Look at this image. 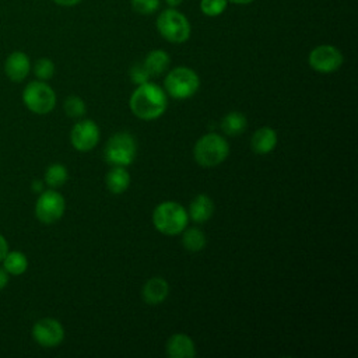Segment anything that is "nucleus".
<instances>
[{
	"instance_id": "f257e3e1",
	"label": "nucleus",
	"mask_w": 358,
	"mask_h": 358,
	"mask_svg": "<svg viewBox=\"0 0 358 358\" xmlns=\"http://www.w3.org/2000/svg\"><path fill=\"white\" fill-rule=\"evenodd\" d=\"M130 110L141 120H154L162 116L168 108V96L164 88L154 83L140 84L131 94Z\"/></svg>"
},
{
	"instance_id": "f03ea898",
	"label": "nucleus",
	"mask_w": 358,
	"mask_h": 358,
	"mask_svg": "<svg viewBox=\"0 0 358 358\" xmlns=\"http://www.w3.org/2000/svg\"><path fill=\"white\" fill-rule=\"evenodd\" d=\"M189 221L187 211L176 201H162L152 211V224L164 235L180 234Z\"/></svg>"
},
{
	"instance_id": "7ed1b4c3",
	"label": "nucleus",
	"mask_w": 358,
	"mask_h": 358,
	"mask_svg": "<svg viewBox=\"0 0 358 358\" xmlns=\"http://www.w3.org/2000/svg\"><path fill=\"white\" fill-rule=\"evenodd\" d=\"M229 154V145L227 140L217 133H207L200 137L193 148L194 159L204 168L220 165L227 159Z\"/></svg>"
},
{
	"instance_id": "20e7f679",
	"label": "nucleus",
	"mask_w": 358,
	"mask_h": 358,
	"mask_svg": "<svg viewBox=\"0 0 358 358\" xmlns=\"http://www.w3.org/2000/svg\"><path fill=\"white\" fill-rule=\"evenodd\" d=\"M159 35L171 43H183L190 38L192 27L187 17L173 7H168L157 17Z\"/></svg>"
},
{
	"instance_id": "39448f33",
	"label": "nucleus",
	"mask_w": 358,
	"mask_h": 358,
	"mask_svg": "<svg viewBox=\"0 0 358 358\" xmlns=\"http://www.w3.org/2000/svg\"><path fill=\"white\" fill-rule=\"evenodd\" d=\"M200 87V78L194 70L186 66L172 69L164 80L165 92L175 99L193 96Z\"/></svg>"
},
{
	"instance_id": "423d86ee",
	"label": "nucleus",
	"mask_w": 358,
	"mask_h": 358,
	"mask_svg": "<svg viewBox=\"0 0 358 358\" xmlns=\"http://www.w3.org/2000/svg\"><path fill=\"white\" fill-rule=\"evenodd\" d=\"M22 102L32 113L46 115L56 106V94L46 81L35 80L25 85Z\"/></svg>"
},
{
	"instance_id": "0eeeda50",
	"label": "nucleus",
	"mask_w": 358,
	"mask_h": 358,
	"mask_svg": "<svg viewBox=\"0 0 358 358\" xmlns=\"http://www.w3.org/2000/svg\"><path fill=\"white\" fill-rule=\"evenodd\" d=\"M137 152V144L133 136L129 133H116L113 134L105 145V159L112 166H127L130 165Z\"/></svg>"
},
{
	"instance_id": "6e6552de",
	"label": "nucleus",
	"mask_w": 358,
	"mask_h": 358,
	"mask_svg": "<svg viewBox=\"0 0 358 358\" xmlns=\"http://www.w3.org/2000/svg\"><path fill=\"white\" fill-rule=\"evenodd\" d=\"M66 210L64 197L53 190H43L39 193L35 203V215L42 224H53L59 221Z\"/></svg>"
},
{
	"instance_id": "1a4fd4ad",
	"label": "nucleus",
	"mask_w": 358,
	"mask_h": 358,
	"mask_svg": "<svg viewBox=\"0 0 358 358\" xmlns=\"http://www.w3.org/2000/svg\"><path fill=\"white\" fill-rule=\"evenodd\" d=\"M308 63L315 71L327 74L341 67L343 55L333 45H319L309 52Z\"/></svg>"
},
{
	"instance_id": "9d476101",
	"label": "nucleus",
	"mask_w": 358,
	"mask_h": 358,
	"mask_svg": "<svg viewBox=\"0 0 358 358\" xmlns=\"http://www.w3.org/2000/svg\"><path fill=\"white\" fill-rule=\"evenodd\" d=\"M32 337L39 345L45 348H52L63 341L64 329L59 320L53 317H43L34 324Z\"/></svg>"
},
{
	"instance_id": "9b49d317",
	"label": "nucleus",
	"mask_w": 358,
	"mask_h": 358,
	"mask_svg": "<svg viewBox=\"0 0 358 358\" xmlns=\"http://www.w3.org/2000/svg\"><path fill=\"white\" fill-rule=\"evenodd\" d=\"M70 141L77 151H81V152L91 151L92 148L96 147L99 141L98 124L91 119H85L76 123L70 131Z\"/></svg>"
},
{
	"instance_id": "f8f14e48",
	"label": "nucleus",
	"mask_w": 358,
	"mask_h": 358,
	"mask_svg": "<svg viewBox=\"0 0 358 358\" xmlns=\"http://www.w3.org/2000/svg\"><path fill=\"white\" fill-rule=\"evenodd\" d=\"M29 70L31 60L25 52L14 50L7 56L4 62V73L14 83L24 81L29 74Z\"/></svg>"
},
{
	"instance_id": "ddd939ff",
	"label": "nucleus",
	"mask_w": 358,
	"mask_h": 358,
	"mask_svg": "<svg viewBox=\"0 0 358 358\" xmlns=\"http://www.w3.org/2000/svg\"><path fill=\"white\" fill-rule=\"evenodd\" d=\"M166 355L171 358H193L196 347L193 340L185 333H175L166 341Z\"/></svg>"
},
{
	"instance_id": "4468645a",
	"label": "nucleus",
	"mask_w": 358,
	"mask_h": 358,
	"mask_svg": "<svg viewBox=\"0 0 358 358\" xmlns=\"http://www.w3.org/2000/svg\"><path fill=\"white\" fill-rule=\"evenodd\" d=\"M169 294V285L162 277L150 278L141 289L143 301L148 305H159L162 303Z\"/></svg>"
},
{
	"instance_id": "2eb2a0df",
	"label": "nucleus",
	"mask_w": 358,
	"mask_h": 358,
	"mask_svg": "<svg viewBox=\"0 0 358 358\" xmlns=\"http://www.w3.org/2000/svg\"><path fill=\"white\" fill-rule=\"evenodd\" d=\"M277 141H278V137H277L275 130L264 126L253 133L252 140H250V147H252L253 152H256L259 155H264V154L271 152L275 148Z\"/></svg>"
},
{
	"instance_id": "dca6fc26",
	"label": "nucleus",
	"mask_w": 358,
	"mask_h": 358,
	"mask_svg": "<svg viewBox=\"0 0 358 358\" xmlns=\"http://www.w3.org/2000/svg\"><path fill=\"white\" fill-rule=\"evenodd\" d=\"M213 214H214V203L207 194H197L192 200L187 211V215L190 217V220L197 224L208 221L213 217Z\"/></svg>"
},
{
	"instance_id": "f3484780",
	"label": "nucleus",
	"mask_w": 358,
	"mask_h": 358,
	"mask_svg": "<svg viewBox=\"0 0 358 358\" xmlns=\"http://www.w3.org/2000/svg\"><path fill=\"white\" fill-rule=\"evenodd\" d=\"M169 63H171V57L162 49L151 50L143 62L150 77H157V76H161L162 73H165L168 70Z\"/></svg>"
},
{
	"instance_id": "a211bd4d",
	"label": "nucleus",
	"mask_w": 358,
	"mask_h": 358,
	"mask_svg": "<svg viewBox=\"0 0 358 358\" xmlns=\"http://www.w3.org/2000/svg\"><path fill=\"white\" fill-rule=\"evenodd\" d=\"M106 187L115 194L126 192L130 185V175L124 166H112L106 173Z\"/></svg>"
},
{
	"instance_id": "6ab92c4d",
	"label": "nucleus",
	"mask_w": 358,
	"mask_h": 358,
	"mask_svg": "<svg viewBox=\"0 0 358 358\" xmlns=\"http://www.w3.org/2000/svg\"><path fill=\"white\" fill-rule=\"evenodd\" d=\"M248 127V119L243 113L232 110L221 120V129L227 136H241Z\"/></svg>"
},
{
	"instance_id": "aec40b11",
	"label": "nucleus",
	"mask_w": 358,
	"mask_h": 358,
	"mask_svg": "<svg viewBox=\"0 0 358 358\" xmlns=\"http://www.w3.org/2000/svg\"><path fill=\"white\" fill-rule=\"evenodd\" d=\"M1 262L4 270L11 275H21L28 268V259L25 253L20 250H8Z\"/></svg>"
},
{
	"instance_id": "412c9836",
	"label": "nucleus",
	"mask_w": 358,
	"mask_h": 358,
	"mask_svg": "<svg viewBox=\"0 0 358 358\" xmlns=\"http://www.w3.org/2000/svg\"><path fill=\"white\" fill-rule=\"evenodd\" d=\"M182 243H183L186 250H189V252H199V250L204 249V246L207 243V239H206V235H204V232L201 229L193 227V228H187L183 232Z\"/></svg>"
},
{
	"instance_id": "4be33fe9",
	"label": "nucleus",
	"mask_w": 358,
	"mask_h": 358,
	"mask_svg": "<svg viewBox=\"0 0 358 358\" xmlns=\"http://www.w3.org/2000/svg\"><path fill=\"white\" fill-rule=\"evenodd\" d=\"M69 172L63 164H52L45 171V183L52 187H60L67 182Z\"/></svg>"
},
{
	"instance_id": "5701e85b",
	"label": "nucleus",
	"mask_w": 358,
	"mask_h": 358,
	"mask_svg": "<svg viewBox=\"0 0 358 358\" xmlns=\"http://www.w3.org/2000/svg\"><path fill=\"white\" fill-rule=\"evenodd\" d=\"M34 74L41 81H48L55 74V63L48 57H41L34 64Z\"/></svg>"
},
{
	"instance_id": "b1692460",
	"label": "nucleus",
	"mask_w": 358,
	"mask_h": 358,
	"mask_svg": "<svg viewBox=\"0 0 358 358\" xmlns=\"http://www.w3.org/2000/svg\"><path fill=\"white\" fill-rule=\"evenodd\" d=\"M64 112L67 116L70 117H81L85 110H87V106H85V102L77 96V95H70L64 99Z\"/></svg>"
},
{
	"instance_id": "393cba45",
	"label": "nucleus",
	"mask_w": 358,
	"mask_h": 358,
	"mask_svg": "<svg viewBox=\"0 0 358 358\" xmlns=\"http://www.w3.org/2000/svg\"><path fill=\"white\" fill-rule=\"evenodd\" d=\"M228 7V0H200V10L207 17H218Z\"/></svg>"
},
{
	"instance_id": "a878e982",
	"label": "nucleus",
	"mask_w": 358,
	"mask_h": 358,
	"mask_svg": "<svg viewBox=\"0 0 358 358\" xmlns=\"http://www.w3.org/2000/svg\"><path fill=\"white\" fill-rule=\"evenodd\" d=\"M131 10L141 15H150L154 14L159 6L161 0H130Z\"/></svg>"
},
{
	"instance_id": "bb28decb",
	"label": "nucleus",
	"mask_w": 358,
	"mask_h": 358,
	"mask_svg": "<svg viewBox=\"0 0 358 358\" xmlns=\"http://www.w3.org/2000/svg\"><path fill=\"white\" fill-rule=\"evenodd\" d=\"M129 74H130L131 83H134V84H137V85L144 84V83H147V81L150 80V74H148V71L145 70V67H144L143 63H137V64L131 66Z\"/></svg>"
},
{
	"instance_id": "cd10ccee",
	"label": "nucleus",
	"mask_w": 358,
	"mask_h": 358,
	"mask_svg": "<svg viewBox=\"0 0 358 358\" xmlns=\"http://www.w3.org/2000/svg\"><path fill=\"white\" fill-rule=\"evenodd\" d=\"M8 252V242L6 241V238L0 234V262L4 259V256Z\"/></svg>"
},
{
	"instance_id": "c85d7f7f",
	"label": "nucleus",
	"mask_w": 358,
	"mask_h": 358,
	"mask_svg": "<svg viewBox=\"0 0 358 358\" xmlns=\"http://www.w3.org/2000/svg\"><path fill=\"white\" fill-rule=\"evenodd\" d=\"M53 3H56L57 6H62V7H74L77 6L81 0H52Z\"/></svg>"
},
{
	"instance_id": "c756f323",
	"label": "nucleus",
	"mask_w": 358,
	"mask_h": 358,
	"mask_svg": "<svg viewBox=\"0 0 358 358\" xmlns=\"http://www.w3.org/2000/svg\"><path fill=\"white\" fill-rule=\"evenodd\" d=\"M8 273L4 270V267H0V289H3L8 284Z\"/></svg>"
},
{
	"instance_id": "7c9ffc66",
	"label": "nucleus",
	"mask_w": 358,
	"mask_h": 358,
	"mask_svg": "<svg viewBox=\"0 0 358 358\" xmlns=\"http://www.w3.org/2000/svg\"><path fill=\"white\" fill-rule=\"evenodd\" d=\"M32 190L35 192V193H41V192H43V182L42 180H38V179H35L34 182H32Z\"/></svg>"
},
{
	"instance_id": "2f4dec72",
	"label": "nucleus",
	"mask_w": 358,
	"mask_h": 358,
	"mask_svg": "<svg viewBox=\"0 0 358 358\" xmlns=\"http://www.w3.org/2000/svg\"><path fill=\"white\" fill-rule=\"evenodd\" d=\"M164 1L168 4V7H173V8H176L183 3V0H164Z\"/></svg>"
},
{
	"instance_id": "473e14b6",
	"label": "nucleus",
	"mask_w": 358,
	"mask_h": 358,
	"mask_svg": "<svg viewBox=\"0 0 358 358\" xmlns=\"http://www.w3.org/2000/svg\"><path fill=\"white\" fill-rule=\"evenodd\" d=\"M255 0H228V3H234V4H239V6H246L250 4Z\"/></svg>"
}]
</instances>
